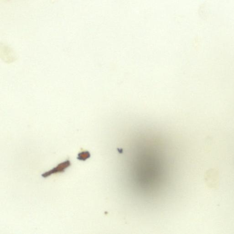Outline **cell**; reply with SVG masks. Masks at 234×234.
I'll return each instance as SVG.
<instances>
[{
    "label": "cell",
    "mask_w": 234,
    "mask_h": 234,
    "mask_svg": "<svg viewBox=\"0 0 234 234\" xmlns=\"http://www.w3.org/2000/svg\"><path fill=\"white\" fill-rule=\"evenodd\" d=\"M91 155L88 151H83L78 154L77 156V159L80 161H86L87 159L90 158Z\"/></svg>",
    "instance_id": "2"
},
{
    "label": "cell",
    "mask_w": 234,
    "mask_h": 234,
    "mask_svg": "<svg viewBox=\"0 0 234 234\" xmlns=\"http://www.w3.org/2000/svg\"><path fill=\"white\" fill-rule=\"evenodd\" d=\"M70 166V162L69 160L64 161V162H62L58 165L56 167L54 168L53 169L51 170L49 172H46L45 173L42 174V177L43 178H47L51 175L58 173H62L64 172L67 168Z\"/></svg>",
    "instance_id": "1"
}]
</instances>
